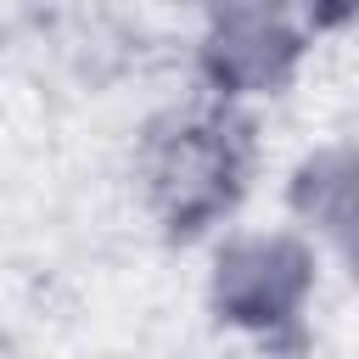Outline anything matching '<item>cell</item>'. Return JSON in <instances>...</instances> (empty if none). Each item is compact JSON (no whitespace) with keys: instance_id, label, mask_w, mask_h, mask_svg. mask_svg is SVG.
Segmentation results:
<instances>
[{"instance_id":"obj_1","label":"cell","mask_w":359,"mask_h":359,"mask_svg":"<svg viewBox=\"0 0 359 359\" xmlns=\"http://www.w3.org/2000/svg\"><path fill=\"white\" fill-rule=\"evenodd\" d=\"M202 67L230 101L286 84L303 50L353 17V0H202Z\"/></svg>"},{"instance_id":"obj_2","label":"cell","mask_w":359,"mask_h":359,"mask_svg":"<svg viewBox=\"0 0 359 359\" xmlns=\"http://www.w3.org/2000/svg\"><path fill=\"white\" fill-rule=\"evenodd\" d=\"M247 180V140L230 107L180 112L146 146V196L174 236H191L236 208Z\"/></svg>"},{"instance_id":"obj_3","label":"cell","mask_w":359,"mask_h":359,"mask_svg":"<svg viewBox=\"0 0 359 359\" xmlns=\"http://www.w3.org/2000/svg\"><path fill=\"white\" fill-rule=\"evenodd\" d=\"M314 297V241L303 230H252L213 264V309L247 331L292 325Z\"/></svg>"},{"instance_id":"obj_4","label":"cell","mask_w":359,"mask_h":359,"mask_svg":"<svg viewBox=\"0 0 359 359\" xmlns=\"http://www.w3.org/2000/svg\"><path fill=\"white\" fill-rule=\"evenodd\" d=\"M292 213L303 219L309 236H331L348 252V241H353V151L348 146L314 151L297 168V180H292Z\"/></svg>"}]
</instances>
